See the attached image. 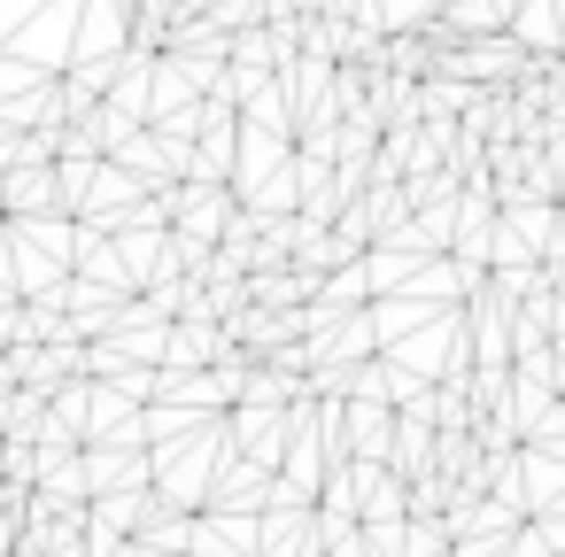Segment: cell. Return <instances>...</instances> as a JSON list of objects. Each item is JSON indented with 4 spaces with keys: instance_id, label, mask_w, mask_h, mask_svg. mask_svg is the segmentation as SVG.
I'll return each instance as SVG.
<instances>
[{
    "instance_id": "6da1fadb",
    "label": "cell",
    "mask_w": 565,
    "mask_h": 557,
    "mask_svg": "<svg viewBox=\"0 0 565 557\" xmlns=\"http://www.w3.org/2000/svg\"><path fill=\"white\" fill-rule=\"evenodd\" d=\"M457 24H472V32H480V24H503V0H465Z\"/></svg>"
}]
</instances>
